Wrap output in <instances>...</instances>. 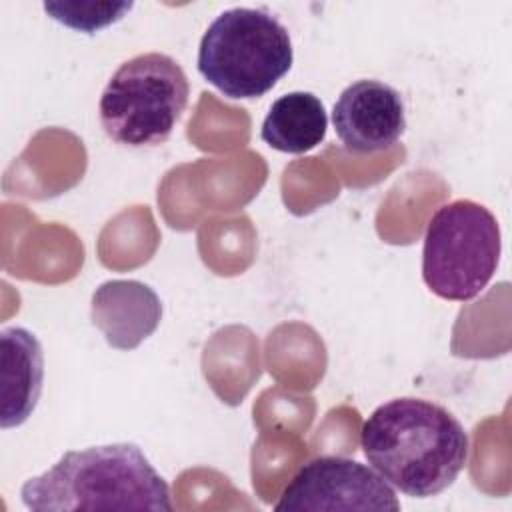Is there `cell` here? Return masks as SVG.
Returning a JSON list of instances; mask_svg holds the SVG:
<instances>
[{"label":"cell","instance_id":"cell-1","mask_svg":"<svg viewBox=\"0 0 512 512\" xmlns=\"http://www.w3.org/2000/svg\"><path fill=\"white\" fill-rule=\"evenodd\" d=\"M360 446L368 464L412 498L452 486L470 454L468 432L450 410L410 396L380 404L362 424Z\"/></svg>","mask_w":512,"mask_h":512},{"label":"cell","instance_id":"cell-2","mask_svg":"<svg viewBox=\"0 0 512 512\" xmlns=\"http://www.w3.org/2000/svg\"><path fill=\"white\" fill-rule=\"evenodd\" d=\"M20 500L32 512L172 510L166 480L130 442L64 452L22 484Z\"/></svg>","mask_w":512,"mask_h":512},{"label":"cell","instance_id":"cell-3","mask_svg":"<svg viewBox=\"0 0 512 512\" xmlns=\"http://www.w3.org/2000/svg\"><path fill=\"white\" fill-rule=\"evenodd\" d=\"M288 30L260 8H230L206 28L198 46V72L226 98H260L292 66Z\"/></svg>","mask_w":512,"mask_h":512},{"label":"cell","instance_id":"cell-4","mask_svg":"<svg viewBox=\"0 0 512 512\" xmlns=\"http://www.w3.org/2000/svg\"><path fill=\"white\" fill-rule=\"evenodd\" d=\"M188 96V78L172 56L138 54L122 62L102 90L100 124L116 144L156 146L172 134Z\"/></svg>","mask_w":512,"mask_h":512},{"label":"cell","instance_id":"cell-5","mask_svg":"<svg viewBox=\"0 0 512 512\" xmlns=\"http://www.w3.org/2000/svg\"><path fill=\"white\" fill-rule=\"evenodd\" d=\"M500 226L482 204L460 198L430 218L422 248V278L444 300L476 298L500 262Z\"/></svg>","mask_w":512,"mask_h":512},{"label":"cell","instance_id":"cell-6","mask_svg":"<svg viewBox=\"0 0 512 512\" xmlns=\"http://www.w3.org/2000/svg\"><path fill=\"white\" fill-rule=\"evenodd\" d=\"M274 508L398 512L400 502L392 486L366 464L344 456H318L292 476Z\"/></svg>","mask_w":512,"mask_h":512},{"label":"cell","instance_id":"cell-7","mask_svg":"<svg viewBox=\"0 0 512 512\" xmlns=\"http://www.w3.org/2000/svg\"><path fill=\"white\" fill-rule=\"evenodd\" d=\"M332 124L348 150L360 154L384 150L404 134L402 96L380 80H356L340 92Z\"/></svg>","mask_w":512,"mask_h":512},{"label":"cell","instance_id":"cell-8","mask_svg":"<svg viewBox=\"0 0 512 512\" xmlns=\"http://www.w3.org/2000/svg\"><path fill=\"white\" fill-rule=\"evenodd\" d=\"M90 316L110 346L130 350L156 330L162 304L148 284L108 280L92 294Z\"/></svg>","mask_w":512,"mask_h":512},{"label":"cell","instance_id":"cell-9","mask_svg":"<svg viewBox=\"0 0 512 512\" xmlns=\"http://www.w3.org/2000/svg\"><path fill=\"white\" fill-rule=\"evenodd\" d=\"M0 366V426L8 430L30 418L42 392L44 354L38 338L22 326L2 328Z\"/></svg>","mask_w":512,"mask_h":512},{"label":"cell","instance_id":"cell-10","mask_svg":"<svg viewBox=\"0 0 512 512\" xmlns=\"http://www.w3.org/2000/svg\"><path fill=\"white\" fill-rule=\"evenodd\" d=\"M326 128L328 116L322 100L312 92L296 90L272 102L260 136L278 152L304 154L324 140Z\"/></svg>","mask_w":512,"mask_h":512},{"label":"cell","instance_id":"cell-11","mask_svg":"<svg viewBox=\"0 0 512 512\" xmlns=\"http://www.w3.org/2000/svg\"><path fill=\"white\" fill-rule=\"evenodd\" d=\"M132 6V2H44L50 18L88 34L118 22Z\"/></svg>","mask_w":512,"mask_h":512}]
</instances>
